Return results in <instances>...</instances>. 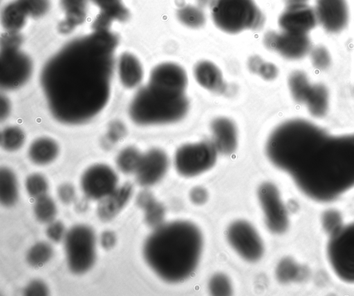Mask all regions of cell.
<instances>
[{"label": "cell", "instance_id": "cell-34", "mask_svg": "<svg viewBox=\"0 0 354 296\" xmlns=\"http://www.w3.org/2000/svg\"><path fill=\"white\" fill-rule=\"evenodd\" d=\"M248 66L252 72L259 75L266 80H272L278 75V69L273 63L265 62L257 55L249 58Z\"/></svg>", "mask_w": 354, "mask_h": 296}, {"label": "cell", "instance_id": "cell-13", "mask_svg": "<svg viewBox=\"0 0 354 296\" xmlns=\"http://www.w3.org/2000/svg\"><path fill=\"white\" fill-rule=\"evenodd\" d=\"M263 43L285 59L298 60L309 54L312 45L308 34H301L281 30L268 31L263 37Z\"/></svg>", "mask_w": 354, "mask_h": 296}, {"label": "cell", "instance_id": "cell-6", "mask_svg": "<svg viewBox=\"0 0 354 296\" xmlns=\"http://www.w3.org/2000/svg\"><path fill=\"white\" fill-rule=\"evenodd\" d=\"M326 250L328 262L337 277L354 284V222L342 225L330 233Z\"/></svg>", "mask_w": 354, "mask_h": 296}, {"label": "cell", "instance_id": "cell-12", "mask_svg": "<svg viewBox=\"0 0 354 296\" xmlns=\"http://www.w3.org/2000/svg\"><path fill=\"white\" fill-rule=\"evenodd\" d=\"M285 6L278 20L281 30L308 34L315 28L317 21L315 10L307 0H285Z\"/></svg>", "mask_w": 354, "mask_h": 296}, {"label": "cell", "instance_id": "cell-11", "mask_svg": "<svg viewBox=\"0 0 354 296\" xmlns=\"http://www.w3.org/2000/svg\"><path fill=\"white\" fill-rule=\"evenodd\" d=\"M258 198L268 229L274 233L285 232L288 215L276 186L270 182L262 184L258 189Z\"/></svg>", "mask_w": 354, "mask_h": 296}, {"label": "cell", "instance_id": "cell-30", "mask_svg": "<svg viewBox=\"0 0 354 296\" xmlns=\"http://www.w3.org/2000/svg\"><path fill=\"white\" fill-rule=\"evenodd\" d=\"M177 18L181 23L191 28H198L205 23V15L198 7L187 5L179 8Z\"/></svg>", "mask_w": 354, "mask_h": 296}, {"label": "cell", "instance_id": "cell-18", "mask_svg": "<svg viewBox=\"0 0 354 296\" xmlns=\"http://www.w3.org/2000/svg\"><path fill=\"white\" fill-rule=\"evenodd\" d=\"M212 144L221 154L228 155L233 153L238 142L237 130L234 123L225 117L214 119L211 124Z\"/></svg>", "mask_w": 354, "mask_h": 296}, {"label": "cell", "instance_id": "cell-10", "mask_svg": "<svg viewBox=\"0 0 354 296\" xmlns=\"http://www.w3.org/2000/svg\"><path fill=\"white\" fill-rule=\"evenodd\" d=\"M227 238L234 250L245 260L258 261L263 254V244L254 228L245 221L230 225Z\"/></svg>", "mask_w": 354, "mask_h": 296}, {"label": "cell", "instance_id": "cell-41", "mask_svg": "<svg viewBox=\"0 0 354 296\" xmlns=\"http://www.w3.org/2000/svg\"><path fill=\"white\" fill-rule=\"evenodd\" d=\"M24 293L28 296H44L48 294V289L44 282L35 279L27 285Z\"/></svg>", "mask_w": 354, "mask_h": 296}, {"label": "cell", "instance_id": "cell-40", "mask_svg": "<svg viewBox=\"0 0 354 296\" xmlns=\"http://www.w3.org/2000/svg\"><path fill=\"white\" fill-rule=\"evenodd\" d=\"M47 237L54 242H59L65 237V228L59 221L50 222L46 230Z\"/></svg>", "mask_w": 354, "mask_h": 296}, {"label": "cell", "instance_id": "cell-37", "mask_svg": "<svg viewBox=\"0 0 354 296\" xmlns=\"http://www.w3.org/2000/svg\"><path fill=\"white\" fill-rule=\"evenodd\" d=\"M208 287L213 295L226 296L231 295L232 292L229 278L221 273H217L211 277Z\"/></svg>", "mask_w": 354, "mask_h": 296}, {"label": "cell", "instance_id": "cell-29", "mask_svg": "<svg viewBox=\"0 0 354 296\" xmlns=\"http://www.w3.org/2000/svg\"><path fill=\"white\" fill-rule=\"evenodd\" d=\"M142 155L134 147L129 146L122 150L117 156L116 164L125 174L136 172Z\"/></svg>", "mask_w": 354, "mask_h": 296}, {"label": "cell", "instance_id": "cell-47", "mask_svg": "<svg viewBox=\"0 0 354 296\" xmlns=\"http://www.w3.org/2000/svg\"><path fill=\"white\" fill-rule=\"evenodd\" d=\"M100 9L122 3V0H91Z\"/></svg>", "mask_w": 354, "mask_h": 296}, {"label": "cell", "instance_id": "cell-28", "mask_svg": "<svg viewBox=\"0 0 354 296\" xmlns=\"http://www.w3.org/2000/svg\"><path fill=\"white\" fill-rule=\"evenodd\" d=\"M308 75L302 70H294L288 76V86L295 101L304 103L312 86Z\"/></svg>", "mask_w": 354, "mask_h": 296}, {"label": "cell", "instance_id": "cell-44", "mask_svg": "<svg viewBox=\"0 0 354 296\" xmlns=\"http://www.w3.org/2000/svg\"><path fill=\"white\" fill-rule=\"evenodd\" d=\"M59 199L66 204L71 203L75 196V192L73 186L69 184L61 185L57 190Z\"/></svg>", "mask_w": 354, "mask_h": 296}, {"label": "cell", "instance_id": "cell-48", "mask_svg": "<svg viewBox=\"0 0 354 296\" xmlns=\"http://www.w3.org/2000/svg\"><path fill=\"white\" fill-rule=\"evenodd\" d=\"M10 110V105L8 99L6 97H1V119L3 120L8 115Z\"/></svg>", "mask_w": 354, "mask_h": 296}, {"label": "cell", "instance_id": "cell-45", "mask_svg": "<svg viewBox=\"0 0 354 296\" xmlns=\"http://www.w3.org/2000/svg\"><path fill=\"white\" fill-rule=\"evenodd\" d=\"M116 243V237L114 233L110 230L104 231L100 236V244L104 249L112 248Z\"/></svg>", "mask_w": 354, "mask_h": 296}, {"label": "cell", "instance_id": "cell-20", "mask_svg": "<svg viewBox=\"0 0 354 296\" xmlns=\"http://www.w3.org/2000/svg\"><path fill=\"white\" fill-rule=\"evenodd\" d=\"M88 0H60L64 18L59 24L62 33H68L83 23L87 14Z\"/></svg>", "mask_w": 354, "mask_h": 296}, {"label": "cell", "instance_id": "cell-5", "mask_svg": "<svg viewBox=\"0 0 354 296\" xmlns=\"http://www.w3.org/2000/svg\"><path fill=\"white\" fill-rule=\"evenodd\" d=\"M211 14L216 27L230 34L257 30L264 23L263 14L253 0H213Z\"/></svg>", "mask_w": 354, "mask_h": 296}, {"label": "cell", "instance_id": "cell-39", "mask_svg": "<svg viewBox=\"0 0 354 296\" xmlns=\"http://www.w3.org/2000/svg\"><path fill=\"white\" fill-rule=\"evenodd\" d=\"M298 274V266L288 258L282 259L277 266L276 276L281 282L286 283L293 280Z\"/></svg>", "mask_w": 354, "mask_h": 296}, {"label": "cell", "instance_id": "cell-4", "mask_svg": "<svg viewBox=\"0 0 354 296\" xmlns=\"http://www.w3.org/2000/svg\"><path fill=\"white\" fill-rule=\"evenodd\" d=\"M189 106L185 93H174L148 83L134 96L129 112L139 125L167 124L182 119Z\"/></svg>", "mask_w": 354, "mask_h": 296}, {"label": "cell", "instance_id": "cell-22", "mask_svg": "<svg viewBox=\"0 0 354 296\" xmlns=\"http://www.w3.org/2000/svg\"><path fill=\"white\" fill-rule=\"evenodd\" d=\"M118 69L120 82L127 88L137 86L142 79V65L138 58L131 53L124 52L120 55Z\"/></svg>", "mask_w": 354, "mask_h": 296}, {"label": "cell", "instance_id": "cell-16", "mask_svg": "<svg viewBox=\"0 0 354 296\" xmlns=\"http://www.w3.org/2000/svg\"><path fill=\"white\" fill-rule=\"evenodd\" d=\"M169 168L167 154L158 148H153L142 155L136 171V181L142 186H150L158 182Z\"/></svg>", "mask_w": 354, "mask_h": 296}, {"label": "cell", "instance_id": "cell-1", "mask_svg": "<svg viewBox=\"0 0 354 296\" xmlns=\"http://www.w3.org/2000/svg\"><path fill=\"white\" fill-rule=\"evenodd\" d=\"M266 152L313 200L332 201L354 188V132L334 134L312 120L293 118L272 130Z\"/></svg>", "mask_w": 354, "mask_h": 296}, {"label": "cell", "instance_id": "cell-24", "mask_svg": "<svg viewBox=\"0 0 354 296\" xmlns=\"http://www.w3.org/2000/svg\"><path fill=\"white\" fill-rule=\"evenodd\" d=\"M59 153V146L52 139L41 137L35 140L28 148V157L35 164L45 165L52 162Z\"/></svg>", "mask_w": 354, "mask_h": 296}, {"label": "cell", "instance_id": "cell-21", "mask_svg": "<svg viewBox=\"0 0 354 296\" xmlns=\"http://www.w3.org/2000/svg\"><path fill=\"white\" fill-rule=\"evenodd\" d=\"M194 75L201 86L212 92H222L225 88L221 70L211 61L198 62L194 68Z\"/></svg>", "mask_w": 354, "mask_h": 296}, {"label": "cell", "instance_id": "cell-3", "mask_svg": "<svg viewBox=\"0 0 354 296\" xmlns=\"http://www.w3.org/2000/svg\"><path fill=\"white\" fill-rule=\"evenodd\" d=\"M203 237L192 223L162 224L146 239L143 253L148 265L163 280L176 283L195 271L202 253Z\"/></svg>", "mask_w": 354, "mask_h": 296}, {"label": "cell", "instance_id": "cell-14", "mask_svg": "<svg viewBox=\"0 0 354 296\" xmlns=\"http://www.w3.org/2000/svg\"><path fill=\"white\" fill-rule=\"evenodd\" d=\"M118 176L109 166L98 164L88 168L81 178V187L89 199L100 200L117 188Z\"/></svg>", "mask_w": 354, "mask_h": 296}, {"label": "cell", "instance_id": "cell-31", "mask_svg": "<svg viewBox=\"0 0 354 296\" xmlns=\"http://www.w3.org/2000/svg\"><path fill=\"white\" fill-rule=\"evenodd\" d=\"M53 249L47 242L40 241L35 244L28 251L27 262L33 267H41L46 264L53 257Z\"/></svg>", "mask_w": 354, "mask_h": 296}, {"label": "cell", "instance_id": "cell-27", "mask_svg": "<svg viewBox=\"0 0 354 296\" xmlns=\"http://www.w3.org/2000/svg\"><path fill=\"white\" fill-rule=\"evenodd\" d=\"M18 185L15 173L6 167L0 170V201L5 206L14 205L18 199Z\"/></svg>", "mask_w": 354, "mask_h": 296}, {"label": "cell", "instance_id": "cell-26", "mask_svg": "<svg viewBox=\"0 0 354 296\" xmlns=\"http://www.w3.org/2000/svg\"><path fill=\"white\" fill-rule=\"evenodd\" d=\"M28 17L26 12L15 0L6 5L1 12V24L7 32H19Z\"/></svg>", "mask_w": 354, "mask_h": 296}, {"label": "cell", "instance_id": "cell-19", "mask_svg": "<svg viewBox=\"0 0 354 296\" xmlns=\"http://www.w3.org/2000/svg\"><path fill=\"white\" fill-rule=\"evenodd\" d=\"M133 193V186L126 183L101 199L97 208L98 217L104 221L111 220L126 206Z\"/></svg>", "mask_w": 354, "mask_h": 296}, {"label": "cell", "instance_id": "cell-46", "mask_svg": "<svg viewBox=\"0 0 354 296\" xmlns=\"http://www.w3.org/2000/svg\"><path fill=\"white\" fill-rule=\"evenodd\" d=\"M207 195L203 188H195L191 193V198L196 204H203L207 199Z\"/></svg>", "mask_w": 354, "mask_h": 296}, {"label": "cell", "instance_id": "cell-15", "mask_svg": "<svg viewBox=\"0 0 354 296\" xmlns=\"http://www.w3.org/2000/svg\"><path fill=\"white\" fill-rule=\"evenodd\" d=\"M313 8L317 24L326 32L338 34L347 27L350 19L347 0H315Z\"/></svg>", "mask_w": 354, "mask_h": 296}, {"label": "cell", "instance_id": "cell-7", "mask_svg": "<svg viewBox=\"0 0 354 296\" xmlns=\"http://www.w3.org/2000/svg\"><path fill=\"white\" fill-rule=\"evenodd\" d=\"M64 248L70 270L75 274L88 271L95 260L93 230L83 224L74 226L65 235Z\"/></svg>", "mask_w": 354, "mask_h": 296}, {"label": "cell", "instance_id": "cell-36", "mask_svg": "<svg viewBox=\"0 0 354 296\" xmlns=\"http://www.w3.org/2000/svg\"><path fill=\"white\" fill-rule=\"evenodd\" d=\"M26 12L28 17L40 18L50 9L49 0H17Z\"/></svg>", "mask_w": 354, "mask_h": 296}, {"label": "cell", "instance_id": "cell-35", "mask_svg": "<svg viewBox=\"0 0 354 296\" xmlns=\"http://www.w3.org/2000/svg\"><path fill=\"white\" fill-rule=\"evenodd\" d=\"M25 185L28 194L35 199L46 195L48 188L46 178L39 173L30 175L26 178Z\"/></svg>", "mask_w": 354, "mask_h": 296}, {"label": "cell", "instance_id": "cell-17", "mask_svg": "<svg viewBox=\"0 0 354 296\" xmlns=\"http://www.w3.org/2000/svg\"><path fill=\"white\" fill-rule=\"evenodd\" d=\"M149 83L178 94H184L187 84L185 70L179 65L166 62L153 68Z\"/></svg>", "mask_w": 354, "mask_h": 296}, {"label": "cell", "instance_id": "cell-2", "mask_svg": "<svg viewBox=\"0 0 354 296\" xmlns=\"http://www.w3.org/2000/svg\"><path fill=\"white\" fill-rule=\"evenodd\" d=\"M117 43L109 30H93L66 43L45 63L41 85L55 119L79 124L104 108L111 94Z\"/></svg>", "mask_w": 354, "mask_h": 296}, {"label": "cell", "instance_id": "cell-33", "mask_svg": "<svg viewBox=\"0 0 354 296\" xmlns=\"http://www.w3.org/2000/svg\"><path fill=\"white\" fill-rule=\"evenodd\" d=\"M25 135L24 131L17 126L5 128L1 135V146L8 151L19 149L24 144Z\"/></svg>", "mask_w": 354, "mask_h": 296}, {"label": "cell", "instance_id": "cell-38", "mask_svg": "<svg viewBox=\"0 0 354 296\" xmlns=\"http://www.w3.org/2000/svg\"><path fill=\"white\" fill-rule=\"evenodd\" d=\"M309 55L310 61L314 68L324 70L328 69L331 64V56L328 50L323 46H317L312 48Z\"/></svg>", "mask_w": 354, "mask_h": 296}, {"label": "cell", "instance_id": "cell-8", "mask_svg": "<svg viewBox=\"0 0 354 296\" xmlns=\"http://www.w3.org/2000/svg\"><path fill=\"white\" fill-rule=\"evenodd\" d=\"M217 152L211 141L184 144L175 153L174 166L182 176L194 177L208 170L214 165Z\"/></svg>", "mask_w": 354, "mask_h": 296}, {"label": "cell", "instance_id": "cell-32", "mask_svg": "<svg viewBox=\"0 0 354 296\" xmlns=\"http://www.w3.org/2000/svg\"><path fill=\"white\" fill-rule=\"evenodd\" d=\"M33 210L37 220L42 223L53 221L57 213L54 201L47 195L35 199Z\"/></svg>", "mask_w": 354, "mask_h": 296}, {"label": "cell", "instance_id": "cell-43", "mask_svg": "<svg viewBox=\"0 0 354 296\" xmlns=\"http://www.w3.org/2000/svg\"><path fill=\"white\" fill-rule=\"evenodd\" d=\"M126 135V129L122 123L115 121L112 124L108 132V139L111 143H115L122 139Z\"/></svg>", "mask_w": 354, "mask_h": 296}, {"label": "cell", "instance_id": "cell-42", "mask_svg": "<svg viewBox=\"0 0 354 296\" xmlns=\"http://www.w3.org/2000/svg\"><path fill=\"white\" fill-rule=\"evenodd\" d=\"M323 224L324 228L332 233L342 226L341 217L335 210L327 211L323 216Z\"/></svg>", "mask_w": 354, "mask_h": 296}, {"label": "cell", "instance_id": "cell-25", "mask_svg": "<svg viewBox=\"0 0 354 296\" xmlns=\"http://www.w3.org/2000/svg\"><path fill=\"white\" fill-rule=\"evenodd\" d=\"M138 206L145 211V220L146 223L156 228L162 224L165 216V209L161 204L156 200L153 195L143 190L137 196Z\"/></svg>", "mask_w": 354, "mask_h": 296}, {"label": "cell", "instance_id": "cell-9", "mask_svg": "<svg viewBox=\"0 0 354 296\" xmlns=\"http://www.w3.org/2000/svg\"><path fill=\"white\" fill-rule=\"evenodd\" d=\"M32 62L19 48H1V86L15 89L23 86L30 77Z\"/></svg>", "mask_w": 354, "mask_h": 296}, {"label": "cell", "instance_id": "cell-23", "mask_svg": "<svg viewBox=\"0 0 354 296\" xmlns=\"http://www.w3.org/2000/svg\"><path fill=\"white\" fill-rule=\"evenodd\" d=\"M304 104L312 117H324L330 106V94L326 86L320 83H313Z\"/></svg>", "mask_w": 354, "mask_h": 296}]
</instances>
